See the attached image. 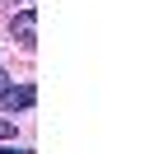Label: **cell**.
Instances as JSON below:
<instances>
[{
    "label": "cell",
    "mask_w": 154,
    "mask_h": 154,
    "mask_svg": "<svg viewBox=\"0 0 154 154\" xmlns=\"http://www.w3.org/2000/svg\"><path fill=\"white\" fill-rule=\"evenodd\" d=\"M0 154H33V149H14V145H0Z\"/></svg>",
    "instance_id": "obj_5"
},
{
    "label": "cell",
    "mask_w": 154,
    "mask_h": 154,
    "mask_svg": "<svg viewBox=\"0 0 154 154\" xmlns=\"http://www.w3.org/2000/svg\"><path fill=\"white\" fill-rule=\"evenodd\" d=\"M10 89H14V79L5 75V70H0V94H10Z\"/></svg>",
    "instance_id": "obj_4"
},
{
    "label": "cell",
    "mask_w": 154,
    "mask_h": 154,
    "mask_svg": "<svg viewBox=\"0 0 154 154\" xmlns=\"http://www.w3.org/2000/svg\"><path fill=\"white\" fill-rule=\"evenodd\" d=\"M14 38L23 47H33V38H38V10H19L14 14Z\"/></svg>",
    "instance_id": "obj_1"
},
{
    "label": "cell",
    "mask_w": 154,
    "mask_h": 154,
    "mask_svg": "<svg viewBox=\"0 0 154 154\" xmlns=\"http://www.w3.org/2000/svg\"><path fill=\"white\" fill-rule=\"evenodd\" d=\"M33 98H38V89H33V84H19V89H10V94H0V112H14V107H33Z\"/></svg>",
    "instance_id": "obj_2"
},
{
    "label": "cell",
    "mask_w": 154,
    "mask_h": 154,
    "mask_svg": "<svg viewBox=\"0 0 154 154\" xmlns=\"http://www.w3.org/2000/svg\"><path fill=\"white\" fill-rule=\"evenodd\" d=\"M10 135H14V126L5 122V117H0V140H10Z\"/></svg>",
    "instance_id": "obj_3"
}]
</instances>
